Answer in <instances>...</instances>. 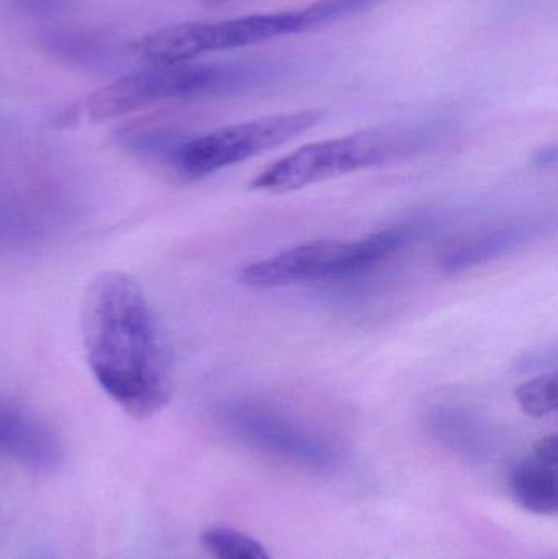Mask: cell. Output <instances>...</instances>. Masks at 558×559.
I'll return each mask as SVG.
<instances>
[{"mask_svg": "<svg viewBox=\"0 0 558 559\" xmlns=\"http://www.w3.org/2000/svg\"><path fill=\"white\" fill-rule=\"evenodd\" d=\"M82 338L102 390L134 419L159 413L173 393L169 348L136 280L102 272L82 302Z\"/></svg>", "mask_w": 558, "mask_h": 559, "instance_id": "obj_1", "label": "cell"}, {"mask_svg": "<svg viewBox=\"0 0 558 559\" xmlns=\"http://www.w3.org/2000/svg\"><path fill=\"white\" fill-rule=\"evenodd\" d=\"M284 74V62L271 59L153 64L92 92L87 114L92 121L102 123L164 102L209 100L242 94L281 81Z\"/></svg>", "mask_w": 558, "mask_h": 559, "instance_id": "obj_2", "label": "cell"}, {"mask_svg": "<svg viewBox=\"0 0 558 559\" xmlns=\"http://www.w3.org/2000/svg\"><path fill=\"white\" fill-rule=\"evenodd\" d=\"M441 134L442 128L436 123H402L318 141L265 167L252 179L251 189L275 195L297 192L415 156L432 146Z\"/></svg>", "mask_w": 558, "mask_h": 559, "instance_id": "obj_3", "label": "cell"}, {"mask_svg": "<svg viewBox=\"0 0 558 559\" xmlns=\"http://www.w3.org/2000/svg\"><path fill=\"white\" fill-rule=\"evenodd\" d=\"M418 225H396L354 241H313L251 262L239 272L248 288L272 289L364 274L415 241Z\"/></svg>", "mask_w": 558, "mask_h": 559, "instance_id": "obj_4", "label": "cell"}, {"mask_svg": "<svg viewBox=\"0 0 558 559\" xmlns=\"http://www.w3.org/2000/svg\"><path fill=\"white\" fill-rule=\"evenodd\" d=\"M323 120L321 110H301L229 124L202 136L180 140L167 159L186 179H202L275 150Z\"/></svg>", "mask_w": 558, "mask_h": 559, "instance_id": "obj_5", "label": "cell"}, {"mask_svg": "<svg viewBox=\"0 0 558 559\" xmlns=\"http://www.w3.org/2000/svg\"><path fill=\"white\" fill-rule=\"evenodd\" d=\"M301 33L298 10L258 13L222 22H189L164 26L138 43V52L154 66L189 62L199 56L259 45Z\"/></svg>", "mask_w": 558, "mask_h": 559, "instance_id": "obj_6", "label": "cell"}, {"mask_svg": "<svg viewBox=\"0 0 558 559\" xmlns=\"http://www.w3.org/2000/svg\"><path fill=\"white\" fill-rule=\"evenodd\" d=\"M556 215H521L478 226L449 239L439 252L446 274H462L508 258L556 231Z\"/></svg>", "mask_w": 558, "mask_h": 559, "instance_id": "obj_7", "label": "cell"}, {"mask_svg": "<svg viewBox=\"0 0 558 559\" xmlns=\"http://www.w3.org/2000/svg\"><path fill=\"white\" fill-rule=\"evenodd\" d=\"M558 439L544 437L530 455L521 459L510 473V489L518 504L537 515L558 511Z\"/></svg>", "mask_w": 558, "mask_h": 559, "instance_id": "obj_8", "label": "cell"}, {"mask_svg": "<svg viewBox=\"0 0 558 559\" xmlns=\"http://www.w3.org/2000/svg\"><path fill=\"white\" fill-rule=\"evenodd\" d=\"M228 420L246 439L297 456H318L324 447L284 417L254 404H238L228 409Z\"/></svg>", "mask_w": 558, "mask_h": 559, "instance_id": "obj_9", "label": "cell"}, {"mask_svg": "<svg viewBox=\"0 0 558 559\" xmlns=\"http://www.w3.org/2000/svg\"><path fill=\"white\" fill-rule=\"evenodd\" d=\"M0 450L26 463H46L56 453L51 437L38 424L0 406Z\"/></svg>", "mask_w": 558, "mask_h": 559, "instance_id": "obj_10", "label": "cell"}, {"mask_svg": "<svg viewBox=\"0 0 558 559\" xmlns=\"http://www.w3.org/2000/svg\"><path fill=\"white\" fill-rule=\"evenodd\" d=\"M514 400L524 414L536 419L554 416L558 409L557 371H544L514 390Z\"/></svg>", "mask_w": 558, "mask_h": 559, "instance_id": "obj_11", "label": "cell"}, {"mask_svg": "<svg viewBox=\"0 0 558 559\" xmlns=\"http://www.w3.org/2000/svg\"><path fill=\"white\" fill-rule=\"evenodd\" d=\"M202 544L213 559H272L258 540L236 528H209L202 534Z\"/></svg>", "mask_w": 558, "mask_h": 559, "instance_id": "obj_12", "label": "cell"}, {"mask_svg": "<svg viewBox=\"0 0 558 559\" xmlns=\"http://www.w3.org/2000/svg\"><path fill=\"white\" fill-rule=\"evenodd\" d=\"M383 2L385 0H318L304 9H298L301 33L343 22Z\"/></svg>", "mask_w": 558, "mask_h": 559, "instance_id": "obj_13", "label": "cell"}, {"mask_svg": "<svg viewBox=\"0 0 558 559\" xmlns=\"http://www.w3.org/2000/svg\"><path fill=\"white\" fill-rule=\"evenodd\" d=\"M556 348L553 347L550 350L543 348V350H536L531 355H524V357H521L520 360H518V370L541 371V373H544L543 370L547 365H556Z\"/></svg>", "mask_w": 558, "mask_h": 559, "instance_id": "obj_14", "label": "cell"}, {"mask_svg": "<svg viewBox=\"0 0 558 559\" xmlns=\"http://www.w3.org/2000/svg\"><path fill=\"white\" fill-rule=\"evenodd\" d=\"M534 166L543 167V169H549L557 164V146L556 144H549V146L541 147L536 151L533 157Z\"/></svg>", "mask_w": 558, "mask_h": 559, "instance_id": "obj_15", "label": "cell"}, {"mask_svg": "<svg viewBox=\"0 0 558 559\" xmlns=\"http://www.w3.org/2000/svg\"><path fill=\"white\" fill-rule=\"evenodd\" d=\"M206 5H223V3L235 2V0H203Z\"/></svg>", "mask_w": 558, "mask_h": 559, "instance_id": "obj_16", "label": "cell"}]
</instances>
